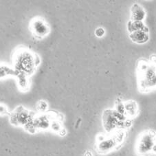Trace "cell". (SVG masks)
Returning a JSON list of instances; mask_svg holds the SVG:
<instances>
[{
    "label": "cell",
    "instance_id": "1",
    "mask_svg": "<svg viewBox=\"0 0 156 156\" xmlns=\"http://www.w3.org/2000/svg\"><path fill=\"white\" fill-rule=\"evenodd\" d=\"M15 71L29 76L35 71L39 64V59L35 54L25 49H20L13 58Z\"/></svg>",
    "mask_w": 156,
    "mask_h": 156
},
{
    "label": "cell",
    "instance_id": "2",
    "mask_svg": "<svg viewBox=\"0 0 156 156\" xmlns=\"http://www.w3.org/2000/svg\"><path fill=\"white\" fill-rule=\"evenodd\" d=\"M125 133L123 131H120L115 134L113 137L106 138L103 135L98 136L97 138V144L96 149L100 153H106L114 149L117 145L122 142Z\"/></svg>",
    "mask_w": 156,
    "mask_h": 156
},
{
    "label": "cell",
    "instance_id": "3",
    "mask_svg": "<svg viewBox=\"0 0 156 156\" xmlns=\"http://www.w3.org/2000/svg\"><path fill=\"white\" fill-rule=\"evenodd\" d=\"M34 115L23 107H17L10 116V122L15 126H23L25 127L27 125L33 122Z\"/></svg>",
    "mask_w": 156,
    "mask_h": 156
},
{
    "label": "cell",
    "instance_id": "4",
    "mask_svg": "<svg viewBox=\"0 0 156 156\" xmlns=\"http://www.w3.org/2000/svg\"><path fill=\"white\" fill-rule=\"evenodd\" d=\"M155 134L151 131L142 134L137 144V152L141 155H146L151 152L153 145L155 144Z\"/></svg>",
    "mask_w": 156,
    "mask_h": 156
},
{
    "label": "cell",
    "instance_id": "5",
    "mask_svg": "<svg viewBox=\"0 0 156 156\" xmlns=\"http://www.w3.org/2000/svg\"><path fill=\"white\" fill-rule=\"evenodd\" d=\"M30 30L34 37L38 39L45 38L50 32V26L44 19L35 17L30 23Z\"/></svg>",
    "mask_w": 156,
    "mask_h": 156
},
{
    "label": "cell",
    "instance_id": "6",
    "mask_svg": "<svg viewBox=\"0 0 156 156\" xmlns=\"http://www.w3.org/2000/svg\"><path fill=\"white\" fill-rule=\"evenodd\" d=\"M51 121L49 119L48 115L41 114L39 116L35 117L33 120V125L37 129L45 130L50 127Z\"/></svg>",
    "mask_w": 156,
    "mask_h": 156
},
{
    "label": "cell",
    "instance_id": "7",
    "mask_svg": "<svg viewBox=\"0 0 156 156\" xmlns=\"http://www.w3.org/2000/svg\"><path fill=\"white\" fill-rule=\"evenodd\" d=\"M146 17V12L141 6L134 4L131 8V21H142Z\"/></svg>",
    "mask_w": 156,
    "mask_h": 156
},
{
    "label": "cell",
    "instance_id": "8",
    "mask_svg": "<svg viewBox=\"0 0 156 156\" xmlns=\"http://www.w3.org/2000/svg\"><path fill=\"white\" fill-rule=\"evenodd\" d=\"M129 38L133 42L138 44H143L149 39V32L139 30L129 34Z\"/></svg>",
    "mask_w": 156,
    "mask_h": 156
},
{
    "label": "cell",
    "instance_id": "9",
    "mask_svg": "<svg viewBox=\"0 0 156 156\" xmlns=\"http://www.w3.org/2000/svg\"><path fill=\"white\" fill-rule=\"evenodd\" d=\"M127 30L129 34L139 30L149 32V29L142 21H133L131 20L127 23Z\"/></svg>",
    "mask_w": 156,
    "mask_h": 156
},
{
    "label": "cell",
    "instance_id": "10",
    "mask_svg": "<svg viewBox=\"0 0 156 156\" xmlns=\"http://www.w3.org/2000/svg\"><path fill=\"white\" fill-rule=\"evenodd\" d=\"M125 108V114L130 117H133L138 113V105L135 101H127L124 103Z\"/></svg>",
    "mask_w": 156,
    "mask_h": 156
},
{
    "label": "cell",
    "instance_id": "11",
    "mask_svg": "<svg viewBox=\"0 0 156 156\" xmlns=\"http://www.w3.org/2000/svg\"><path fill=\"white\" fill-rule=\"evenodd\" d=\"M50 128L52 129L55 132H57L59 133V132L63 129V127L61 125L60 122H58V120H52L51 121V125H50Z\"/></svg>",
    "mask_w": 156,
    "mask_h": 156
},
{
    "label": "cell",
    "instance_id": "12",
    "mask_svg": "<svg viewBox=\"0 0 156 156\" xmlns=\"http://www.w3.org/2000/svg\"><path fill=\"white\" fill-rule=\"evenodd\" d=\"M48 106L47 103L44 101H39L38 104H37V109L41 113H44L46 112V110L48 109Z\"/></svg>",
    "mask_w": 156,
    "mask_h": 156
},
{
    "label": "cell",
    "instance_id": "13",
    "mask_svg": "<svg viewBox=\"0 0 156 156\" xmlns=\"http://www.w3.org/2000/svg\"><path fill=\"white\" fill-rule=\"evenodd\" d=\"M105 34V30L104 28H98L97 29H96L95 30V35L98 37V38H101L103 37Z\"/></svg>",
    "mask_w": 156,
    "mask_h": 156
},
{
    "label": "cell",
    "instance_id": "14",
    "mask_svg": "<svg viewBox=\"0 0 156 156\" xmlns=\"http://www.w3.org/2000/svg\"><path fill=\"white\" fill-rule=\"evenodd\" d=\"M151 152H153V153H155V154H156V143L154 145H153V147L152 148Z\"/></svg>",
    "mask_w": 156,
    "mask_h": 156
}]
</instances>
